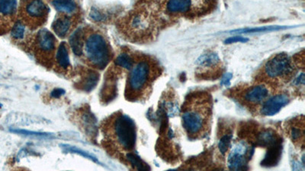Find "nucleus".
<instances>
[{"instance_id": "nucleus-1", "label": "nucleus", "mask_w": 305, "mask_h": 171, "mask_svg": "<svg viewBox=\"0 0 305 171\" xmlns=\"http://www.w3.org/2000/svg\"><path fill=\"white\" fill-rule=\"evenodd\" d=\"M103 131L107 140L122 151H130L135 148L137 141V128L129 116L121 113L114 114L104 123Z\"/></svg>"}, {"instance_id": "nucleus-2", "label": "nucleus", "mask_w": 305, "mask_h": 171, "mask_svg": "<svg viewBox=\"0 0 305 171\" xmlns=\"http://www.w3.org/2000/svg\"><path fill=\"white\" fill-rule=\"evenodd\" d=\"M154 67L148 59H141L133 65L127 81L126 97L129 101L139 99L154 78Z\"/></svg>"}, {"instance_id": "nucleus-3", "label": "nucleus", "mask_w": 305, "mask_h": 171, "mask_svg": "<svg viewBox=\"0 0 305 171\" xmlns=\"http://www.w3.org/2000/svg\"><path fill=\"white\" fill-rule=\"evenodd\" d=\"M83 53L88 63L99 69H104L111 61V48L105 37L99 32L86 34Z\"/></svg>"}, {"instance_id": "nucleus-4", "label": "nucleus", "mask_w": 305, "mask_h": 171, "mask_svg": "<svg viewBox=\"0 0 305 171\" xmlns=\"http://www.w3.org/2000/svg\"><path fill=\"white\" fill-rule=\"evenodd\" d=\"M292 61L286 53H279L271 58L264 66V74L270 79H284L292 74Z\"/></svg>"}, {"instance_id": "nucleus-5", "label": "nucleus", "mask_w": 305, "mask_h": 171, "mask_svg": "<svg viewBox=\"0 0 305 171\" xmlns=\"http://www.w3.org/2000/svg\"><path fill=\"white\" fill-rule=\"evenodd\" d=\"M254 149L246 142L240 141L233 145L229 153L227 166L232 170L248 169V163L252 157Z\"/></svg>"}, {"instance_id": "nucleus-6", "label": "nucleus", "mask_w": 305, "mask_h": 171, "mask_svg": "<svg viewBox=\"0 0 305 171\" xmlns=\"http://www.w3.org/2000/svg\"><path fill=\"white\" fill-rule=\"evenodd\" d=\"M35 55L41 61H50L56 49V40L54 35L47 29L38 31L35 37Z\"/></svg>"}, {"instance_id": "nucleus-7", "label": "nucleus", "mask_w": 305, "mask_h": 171, "mask_svg": "<svg viewBox=\"0 0 305 171\" xmlns=\"http://www.w3.org/2000/svg\"><path fill=\"white\" fill-rule=\"evenodd\" d=\"M22 13L28 23L39 26L47 19L48 8L43 0H24Z\"/></svg>"}, {"instance_id": "nucleus-8", "label": "nucleus", "mask_w": 305, "mask_h": 171, "mask_svg": "<svg viewBox=\"0 0 305 171\" xmlns=\"http://www.w3.org/2000/svg\"><path fill=\"white\" fill-rule=\"evenodd\" d=\"M206 116L197 109L186 111L181 116L182 126L189 135L196 136L202 133L206 125Z\"/></svg>"}, {"instance_id": "nucleus-9", "label": "nucleus", "mask_w": 305, "mask_h": 171, "mask_svg": "<svg viewBox=\"0 0 305 171\" xmlns=\"http://www.w3.org/2000/svg\"><path fill=\"white\" fill-rule=\"evenodd\" d=\"M152 22L145 13H135L127 21V30L133 37H144L151 29Z\"/></svg>"}, {"instance_id": "nucleus-10", "label": "nucleus", "mask_w": 305, "mask_h": 171, "mask_svg": "<svg viewBox=\"0 0 305 171\" xmlns=\"http://www.w3.org/2000/svg\"><path fill=\"white\" fill-rule=\"evenodd\" d=\"M78 121L80 127L92 141L96 139L98 133L97 120L89 108L80 109L78 113Z\"/></svg>"}, {"instance_id": "nucleus-11", "label": "nucleus", "mask_w": 305, "mask_h": 171, "mask_svg": "<svg viewBox=\"0 0 305 171\" xmlns=\"http://www.w3.org/2000/svg\"><path fill=\"white\" fill-rule=\"evenodd\" d=\"M290 98L288 95L284 94L274 95L264 102L261 109L260 114L264 117H272L277 114L284 107L286 106L289 103Z\"/></svg>"}, {"instance_id": "nucleus-12", "label": "nucleus", "mask_w": 305, "mask_h": 171, "mask_svg": "<svg viewBox=\"0 0 305 171\" xmlns=\"http://www.w3.org/2000/svg\"><path fill=\"white\" fill-rule=\"evenodd\" d=\"M282 139L279 138L275 143L268 147L267 152L262 160L261 165L265 167H272L276 166L280 161L282 153Z\"/></svg>"}, {"instance_id": "nucleus-13", "label": "nucleus", "mask_w": 305, "mask_h": 171, "mask_svg": "<svg viewBox=\"0 0 305 171\" xmlns=\"http://www.w3.org/2000/svg\"><path fill=\"white\" fill-rule=\"evenodd\" d=\"M100 78L99 72L93 69H86L77 81V89L84 92H90L96 87Z\"/></svg>"}, {"instance_id": "nucleus-14", "label": "nucleus", "mask_w": 305, "mask_h": 171, "mask_svg": "<svg viewBox=\"0 0 305 171\" xmlns=\"http://www.w3.org/2000/svg\"><path fill=\"white\" fill-rule=\"evenodd\" d=\"M269 95V92L267 87L264 84H259L252 86L244 92L243 99L249 104L258 105L264 101Z\"/></svg>"}, {"instance_id": "nucleus-15", "label": "nucleus", "mask_w": 305, "mask_h": 171, "mask_svg": "<svg viewBox=\"0 0 305 171\" xmlns=\"http://www.w3.org/2000/svg\"><path fill=\"white\" fill-rule=\"evenodd\" d=\"M17 13V0H0V22L10 25Z\"/></svg>"}, {"instance_id": "nucleus-16", "label": "nucleus", "mask_w": 305, "mask_h": 171, "mask_svg": "<svg viewBox=\"0 0 305 171\" xmlns=\"http://www.w3.org/2000/svg\"><path fill=\"white\" fill-rule=\"evenodd\" d=\"M56 65L61 72H67L71 69L69 50L68 44L65 42H61L56 49Z\"/></svg>"}, {"instance_id": "nucleus-17", "label": "nucleus", "mask_w": 305, "mask_h": 171, "mask_svg": "<svg viewBox=\"0 0 305 171\" xmlns=\"http://www.w3.org/2000/svg\"><path fill=\"white\" fill-rule=\"evenodd\" d=\"M86 33L85 28H79L71 34L70 37L69 42L73 53L77 56L83 55V48H84L85 38Z\"/></svg>"}, {"instance_id": "nucleus-18", "label": "nucleus", "mask_w": 305, "mask_h": 171, "mask_svg": "<svg viewBox=\"0 0 305 171\" xmlns=\"http://www.w3.org/2000/svg\"><path fill=\"white\" fill-rule=\"evenodd\" d=\"M73 22L71 18L65 16L56 18L52 23V29L53 32L60 38H65L72 29Z\"/></svg>"}, {"instance_id": "nucleus-19", "label": "nucleus", "mask_w": 305, "mask_h": 171, "mask_svg": "<svg viewBox=\"0 0 305 171\" xmlns=\"http://www.w3.org/2000/svg\"><path fill=\"white\" fill-rule=\"evenodd\" d=\"M101 99L102 102L108 104L115 98L117 95V83L114 80V75H109L108 79L105 80L103 87L101 89Z\"/></svg>"}, {"instance_id": "nucleus-20", "label": "nucleus", "mask_w": 305, "mask_h": 171, "mask_svg": "<svg viewBox=\"0 0 305 171\" xmlns=\"http://www.w3.org/2000/svg\"><path fill=\"white\" fill-rule=\"evenodd\" d=\"M193 0H168L166 8L170 14H183L190 11Z\"/></svg>"}, {"instance_id": "nucleus-21", "label": "nucleus", "mask_w": 305, "mask_h": 171, "mask_svg": "<svg viewBox=\"0 0 305 171\" xmlns=\"http://www.w3.org/2000/svg\"><path fill=\"white\" fill-rule=\"evenodd\" d=\"M51 4L58 13L63 14H75L78 11L79 6L76 0H51Z\"/></svg>"}, {"instance_id": "nucleus-22", "label": "nucleus", "mask_w": 305, "mask_h": 171, "mask_svg": "<svg viewBox=\"0 0 305 171\" xmlns=\"http://www.w3.org/2000/svg\"><path fill=\"white\" fill-rule=\"evenodd\" d=\"M280 137L271 129H263L257 134L256 145L260 147H269L275 143Z\"/></svg>"}, {"instance_id": "nucleus-23", "label": "nucleus", "mask_w": 305, "mask_h": 171, "mask_svg": "<svg viewBox=\"0 0 305 171\" xmlns=\"http://www.w3.org/2000/svg\"><path fill=\"white\" fill-rule=\"evenodd\" d=\"M221 62L219 56L217 53L214 52H208V53H204L201 55L196 63L198 66L201 68H212V67L217 66Z\"/></svg>"}, {"instance_id": "nucleus-24", "label": "nucleus", "mask_w": 305, "mask_h": 171, "mask_svg": "<svg viewBox=\"0 0 305 171\" xmlns=\"http://www.w3.org/2000/svg\"><path fill=\"white\" fill-rule=\"evenodd\" d=\"M27 24L23 20H18L11 30V37L15 41H22L26 38Z\"/></svg>"}, {"instance_id": "nucleus-25", "label": "nucleus", "mask_w": 305, "mask_h": 171, "mask_svg": "<svg viewBox=\"0 0 305 171\" xmlns=\"http://www.w3.org/2000/svg\"><path fill=\"white\" fill-rule=\"evenodd\" d=\"M287 26H264L259 28H245V29L234 30L230 31V34H254V33L269 32V31H280L287 29Z\"/></svg>"}, {"instance_id": "nucleus-26", "label": "nucleus", "mask_w": 305, "mask_h": 171, "mask_svg": "<svg viewBox=\"0 0 305 171\" xmlns=\"http://www.w3.org/2000/svg\"><path fill=\"white\" fill-rule=\"evenodd\" d=\"M134 59L129 53H126V52H123V53H120L118 56L116 58L115 61H114V65L117 67H120V68H125L127 70H131L132 67H133Z\"/></svg>"}, {"instance_id": "nucleus-27", "label": "nucleus", "mask_w": 305, "mask_h": 171, "mask_svg": "<svg viewBox=\"0 0 305 171\" xmlns=\"http://www.w3.org/2000/svg\"><path fill=\"white\" fill-rule=\"evenodd\" d=\"M126 160L138 170H150V167L139 156L132 152H129L126 155Z\"/></svg>"}, {"instance_id": "nucleus-28", "label": "nucleus", "mask_w": 305, "mask_h": 171, "mask_svg": "<svg viewBox=\"0 0 305 171\" xmlns=\"http://www.w3.org/2000/svg\"><path fill=\"white\" fill-rule=\"evenodd\" d=\"M61 147L65 150V151L68 152L74 153V154H80L82 157H86V158L89 159L94 163H99L101 164L100 161L96 158L94 156L89 154V153L86 152V151H83V150L80 149V148H76L74 146H71V145H61Z\"/></svg>"}, {"instance_id": "nucleus-29", "label": "nucleus", "mask_w": 305, "mask_h": 171, "mask_svg": "<svg viewBox=\"0 0 305 171\" xmlns=\"http://www.w3.org/2000/svg\"><path fill=\"white\" fill-rule=\"evenodd\" d=\"M232 137L233 135L231 133L226 134L220 139L218 142V149L222 155H224L228 151L231 143Z\"/></svg>"}, {"instance_id": "nucleus-30", "label": "nucleus", "mask_w": 305, "mask_h": 171, "mask_svg": "<svg viewBox=\"0 0 305 171\" xmlns=\"http://www.w3.org/2000/svg\"><path fill=\"white\" fill-rule=\"evenodd\" d=\"M11 132L20 135H29V136L41 137V138H53V135L50 133L44 132H32V131L25 130V129H11Z\"/></svg>"}, {"instance_id": "nucleus-31", "label": "nucleus", "mask_w": 305, "mask_h": 171, "mask_svg": "<svg viewBox=\"0 0 305 171\" xmlns=\"http://www.w3.org/2000/svg\"><path fill=\"white\" fill-rule=\"evenodd\" d=\"M163 105L168 117H175L178 114V107L176 103L172 102V101H168L164 102Z\"/></svg>"}, {"instance_id": "nucleus-32", "label": "nucleus", "mask_w": 305, "mask_h": 171, "mask_svg": "<svg viewBox=\"0 0 305 171\" xmlns=\"http://www.w3.org/2000/svg\"><path fill=\"white\" fill-rule=\"evenodd\" d=\"M89 17L91 18L92 20L96 22H104V21L107 19L106 15L96 8L91 9L90 13H89Z\"/></svg>"}, {"instance_id": "nucleus-33", "label": "nucleus", "mask_w": 305, "mask_h": 171, "mask_svg": "<svg viewBox=\"0 0 305 171\" xmlns=\"http://www.w3.org/2000/svg\"><path fill=\"white\" fill-rule=\"evenodd\" d=\"M290 136L291 140L294 142L300 140L303 136V128H300L297 126H291L290 129Z\"/></svg>"}, {"instance_id": "nucleus-34", "label": "nucleus", "mask_w": 305, "mask_h": 171, "mask_svg": "<svg viewBox=\"0 0 305 171\" xmlns=\"http://www.w3.org/2000/svg\"><path fill=\"white\" fill-rule=\"evenodd\" d=\"M249 41L248 38H245L242 36H236L230 37L224 41V44H235V43H246Z\"/></svg>"}, {"instance_id": "nucleus-35", "label": "nucleus", "mask_w": 305, "mask_h": 171, "mask_svg": "<svg viewBox=\"0 0 305 171\" xmlns=\"http://www.w3.org/2000/svg\"><path fill=\"white\" fill-rule=\"evenodd\" d=\"M233 78V75L230 72L224 74V76L221 78V84L223 86H229L230 84V81Z\"/></svg>"}, {"instance_id": "nucleus-36", "label": "nucleus", "mask_w": 305, "mask_h": 171, "mask_svg": "<svg viewBox=\"0 0 305 171\" xmlns=\"http://www.w3.org/2000/svg\"><path fill=\"white\" fill-rule=\"evenodd\" d=\"M65 94V91L62 89H55L50 93V97L53 98H59L63 96Z\"/></svg>"}, {"instance_id": "nucleus-37", "label": "nucleus", "mask_w": 305, "mask_h": 171, "mask_svg": "<svg viewBox=\"0 0 305 171\" xmlns=\"http://www.w3.org/2000/svg\"><path fill=\"white\" fill-rule=\"evenodd\" d=\"M294 84L296 86H303L304 84V74L303 72L296 78L295 81H294Z\"/></svg>"}, {"instance_id": "nucleus-38", "label": "nucleus", "mask_w": 305, "mask_h": 171, "mask_svg": "<svg viewBox=\"0 0 305 171\" xmlns=\"http://www.w3.org/2000/svg\"><path fill=\"white\" fill-rule=\"evenodd\" d=\"M2 105H1V104H0V108H2Z\"/></svg>"}]
</instances>
